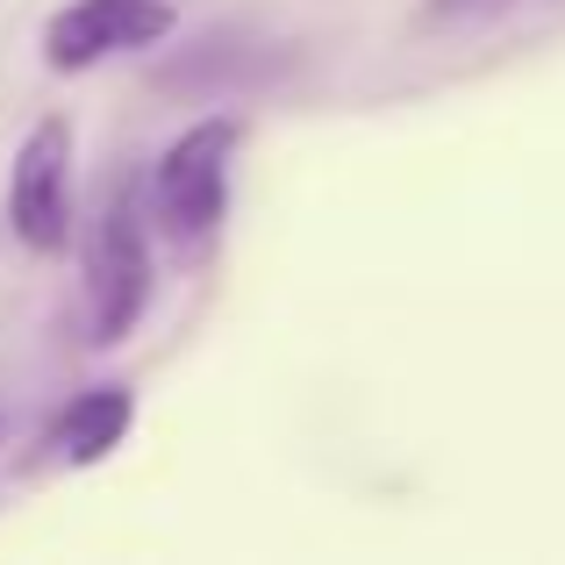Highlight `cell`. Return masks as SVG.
<instances>
[{
  "instance_id": "6da1fadb",
  "label": "cell",
  "mask_w": 565,
  "mask_h": 565,
  "mask_svg": "<svg viewBox=\"0 0 565 565\" xmlns=\"http://www.w3.org/2000/svg\"><path fill=\"white\" fill-rule=\"evenodd\" d=\"M244 151V122L236 115H193L180 137L158 151L151 166V222L180 250L207 244L230 215V172Z\"/></svg>"
},
{
  "instance_id": "7a4b0ae2",
  "label": "cell",
  "mask_w": 565,
  "mask_h": 565,
  "mask_svg": "<svg viewBox=\"0 0 565 565\" xmlns=\"http://www.w3.org/2000/svg\"><path fill=\"white\" fill-rule=\"evenodd\" d=\"M158 265H151V222L129 201H115L94 222V244H86V344L115 351L137 337L143 308H151Z\"/></svg>"
},
{
  "instance_id": "3957f363",
  "label": "cell",
  "mask_w": 565,
  "mask_h": 565,
  "mask_svg": "<svg viewBox=\"0 0 565 565\" xmlns=\"http://www.w3.org/2000/svg\"><path fill=\"white\" fill-rule=\"evenodd\" d=\"M8 230L22 250L57 258L72 244V122L43 115L29 122V137L14 143L8 166Z\"/></svg>"
},
{
  "instance_id": "277c9868",
  "label": "cell",
  "mask_w": 565,
  "mask_h": 565,
  "mask_svg": "<svg viewBox=\"0 0 565 565\" xmlns=\"http://www.w3.org/2000/svg\"><path fill=\"white\" fill-rule=\"evenodd\" d=\"M172 0H65L43 22V65L51 72H94L100 57H129L172 36Z\"/></svg>"
},
{
  "instance_id": "5b68a950",
  "label": "cell",
  "mask_w": 565,
  "mask_h": 565,
  "mask_svg": "<svg viewBox=\"0 0 565 565\" xmlns=\"http://www.w3.org/2000/svg\"><path fill=\"white\" fill-rule=\"evenodd\" d=\"M129 423H137V394H129L122 380L79 386V394L57 408V423H51L57 466L86 472V466H100V458H115V451H122V437H129Z\"/></svg>"
},
{
  "instance_id": "8992f818",
  "label": "cell",
  "mask_w": 565,
  "mask_h": 565,
  "mask_svg": "<svg viewBox=\"0 0 565 565\" xmlns=\"http://www.w3.org/2000/svg\"><path fill=\"white\" fill-rule=\"evenodd\" d=\"M494 8H509V0H423L415 22L423 29H451V22H480V14H494Z\"/></svg>"
}]
</instances>
